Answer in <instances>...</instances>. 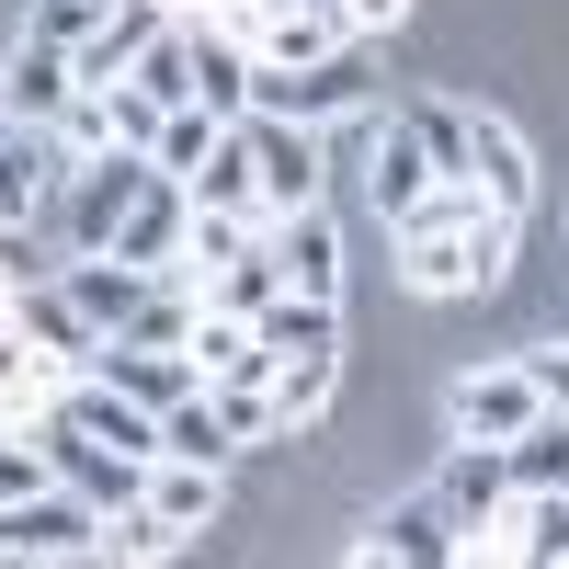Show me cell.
Wrapping results in <instances>:
<instances>
[{
    "label": "cell",
    "mask_w": 569,
    "mask_h": 569,
    "mask_svg": "<svg viewBox=\"0 0 569 569\" xmlns=\"http://www.w3.org/2000/svg\"><path fill=\"white\" fill-rule=\"evenodd\" d=\"M512 206H490V217H467V228H410L399 240V273H410V297H490V284L512 273Z\"/></svg>",
    "instance_id": "6da1fadb"
},
{
    "label": "cell",
    "mask_w": 569,
    "mask_h": 569,
    "mask_svg": "<svg viewBox=\"0 0 569 569\" xmlns=\"http://www.w3.org/2000/svg\"><path fill=\"white\" fill-rule=\"evenodd\" d=\"M46 558H103V501H80L69 479L0 501V569H46Z\"/></svg>",
    "instance_id": "7a4b0ae2"
},
{
    "label": "cell",
    "mask_w": 569,
    "mask_h": 569,
    "mask_svg": "<svg viewBox=\"0 0 569 569\" xmlns=\"http://www.w3.org/2000/svg\"><path fill=\"white\" fill-rule=\"evenodd\" d=\"M149 149H91V160H69V182H58V228H69V251H114V228H126V206L149 194Z\"/></svg>",
    "instance_id": "3957f363"
},
{
    "label": "cell",
    "mask_w": 569,
    "mask_h": 569,
    "mask_svg": "<svg viewBox=\"0 0 569 569\" xmlns=\"http://www.w3.org/2000/svg\"><path fill=\"white\" fill-rule=\"evenodd\" d=\"M12 330H23V342H34V365L46 376H91V365H103V330H91L80 319V297H69V284H12Z\"/></svg>",
    "instance_id": "277c9868"
},
{
    "label": "cell",
    "mask_w": 569,
    "mask_h": 569,
    "mask_svg": "<svg viewBox=\"0 0 569 569\" xmlns=\"http://www.w3.org/2000/svg\"><path fill=\"white\" fill-rule=\"evenodd\" d=\"M251 126V171H262V217H297V206H319V126H297V114H240Z\"/></svg>",
    "instance_id": "5b68a950"
},
{
    "label": "cell",
    "mask_w": 569,
    "mask_h": 569,
    "mask_svg": "<svg viewBox=\"0 0 569 569\" xmlns=\"http://www.w3.org/2000/svg\"><path fill=\"white\" fill-rule=\"evenodd\" d=\"M433 160H421V137H410V114H376L365 126V206H376V228H399L421 194H433Z\"/></svg>",
    "instance_id": "8992f818"
},
{
    "label": "cell",
    "mask_w": 569,
    "mask_h": 569,
    "mask_svg": "<svg viewBox=\"0 0 569 569\" xmlns=\"http://www.w3.org/2000/svg\"><path fill=\"white\" fill-rule=\"evenodd\" d=\"M433 501L456 512V536H490L501 512H512V445H479V433H456V456H445Z\"/></svg>",
    "instance_id": "52a82bcc"
},
{
    "label": "cell",
    "mask_w": 569,
    "mask_h": 569,
    "mask_svg": "<svg viewBox=\"0 0 569 569\" xmlns=\"http://www.w3.org/2000/svg\"><path fill=\"white\" fill-rule=\"evenodd\" d=\"M445 410H456V433H479V445H512V433H525V421H536L547 399H536V376H525V353H512V365H467Z\"/></svg>",
    "instance_id": "ba28073f"
},
{
    "label": "cell",
    "mask_w": 569,
    "mask_h": 569,
    "mask_svg": "<svg viewBox=\"0 0 569 569\" xmlns=\"http://www.w3.org/2000/svg\"><path fill=\"white\" fill-rule=\"evenodd\" d=\"M342 46H353L342 0H273L251 23V69H319V58H342Z\"/></svg>",
    "instance_id": "9c48e42d"
},
{
    "label": "cell",
    "mask_w": 569,
    "mask_h": 569,
    "mask_svg": "<svg viewBox=\"0 0 569 569\" xmlns=\"http://www.w3.org/2000/svg\"><path fill=\"white\" fill-rule=\"evenodd\" d=\"M251 103L262 114H297V126H330V114L365 103V69H353V46L319 58V69H251Z\"/></svg>",
    "instance_id": "30bf717a"
},
{
    "label": "cell",
    "mask_w": 569,
    "mask_h": 569,
    "mask_svg": "<svg viewBox=\"0 0 569 569\" xmlns=\"http://www.w3.org/2000/svg\"><path fill=\"white\" fill-rule=\"evenodd\" d=\"M353 558L376 569V558H410V569H445V558H467V536H456V512L433 501V490H421V501H388V512H376V525L353 536Z\"/></svg>",
    "instance_id": "8fae6325"
},
{
    "label": "cell",
    "mask_w": 569,
    "mask_h": 569,
    "mask_svg": "<svg viewBox=\"0 0 569 569\" xmlns=\"http://www.w3.org/2000/svg\"><path fill=\"white\" fill-rule=\"evenodd\" d=\"M58 284L80 297V319L114 342V330L149 308V284H160V273H149V262H126V251H69V262H58Z\"/></svg>",
    "instance_id": "7c38bea8"
},
{
    "label": "cell",
    "mask_w": 569,
    "mask_h": 569,
    "mask_svg": "<svg viewBox=\"0 0 569 569\" xmlns=\"http://www.w3.org/2000/svg\"><path fill=\"white\" fill-rule=\"evenodd\" d=\"M262 251H273V273L297 284V297H342V228H330V206L273 217V228H262Z\"/></svg>",
    "instance_id": "4fadbf2b"
},
{
    "label": "cell",
    "mask_w": 569,
    "mask_h": 569,
    "mask_svg": "<svg viewBox=\"0 0 569 569\" xmlns=\"http://www.w3.org/2000/svg\"><path fill=\"white\" fill-rule=\"evenodd\" d=\"M80 91V58L58 34H12V69H0V103H12V126H58V103Z\"/></svg>",
    "instance_id": "5bb4252c"
},
{
    "label": "cell",
    "mask_w": 569,
    "mask_h": 569,
    "mask_svg": "<svg viewBox=\"0 0 569 569\" xmlns=\"http://www.w3.org/2000/svg\"><path fill=\"white\" fill-rule=\"evenodd\" d=\"M182 228H194V194H182L171 171H149V194L126 206L114 251H126V262H149V273H171V262H182Z\"/></svg>",
    "instance_id": "9a60e30c"
},
{
    "label": "cell",
    "mask_w": 569,
    "mask_h": 569,
    "mask_svg": "<svg viewBox=\"0 0 569 569\" xmlns=\"http://www.w3.org/2000/svg\"><path fill=\"white\" fill-rule=\"evenodd\" d=\"M467 171H479V194H490V206H512V217L536 206V149H525L501 114H467Z\"/></svg>",
    "instance_id": "2e32d148"
},
{
    "label": "cell",
    "mask_w": 569,
    "mask_h": 569,
    "mask_svg": "<svg viewBox=\"0 0 569 569\" xmlns=\"http://www.w3.org/2000/svg\"><path fill=\"white\" fill-rule=\"evenodd\" d=\"M262 330V353L284 365V353H342V297H297V284H284V297L251 319Z\"/></svg>",
    "instance_id": "e0dca14e"
},
{
    "label": "cell",
    "mask_w": 569,
    "mask_h": 569,
    "mask_svg": "<svg viewBox=\"0 0 569 569\" xmlns=\"http://www.w3.org/2000/svg\"><path fill=\"white\" fill-rule=\"evenodd\" d=\"M91 376H114L126 399H149V410H171V399H194L206 376H194V353H149V342H103V365Z\"/></svg>",
    "instance_id": "ac0fdd59"
},
{
    "label": "cell",
    "mask_w": 569,
    "mask_h": 569,
    "mask_svg": "<svg viewBox=\"0 0 569 569\" xmlns=\"http://www.w3.org/2000/svg\"><path fill=\"white\" fill-rule=\"evenodd\" d=\"M149 501L171 512L182 536H206L217 512H228V467H206V456H160V467H149Z\"/></svg>",
    "instance_id": "d6986e66"
},
{
    "label": "cell",
    "mask_w": 569,
    "mask_h": 569,
    "mask_svg": "<svg viewBox=\"0 0 569 569\" xmlns=\"http://www.w3.org/2000/svg\"><path fill=\"white\" fill-rule=\"evenodd\" d=\"M194 91H206V114H251V46L194 23Z\"/></svg>",
    "instance_id": "ffe728a7"
},
{
    "label": "cell",
    "mask_w": 569,
    "mask_h": 569,
    "mask_svg": "<svg viewBox=\"0 0 569 569\" xmlns=\"http://www.w3.org/2000/svg\"><path fill=\"white\" fill-rule=\"evenodd\" d=\"M182 547H194V536H182V525H171V512H160L149 490H137L126 512H103V558H126V569H149V558H182Z\"/></svg>",
    "instance_id": "44dd1931"
},
{
    "label": "cell",
    "mask_w": 569,
    "mask_h": 569,
    "mask_svg": "<svg viewBox=\"0 0 569 569\" xmlns=\"http://www.w3.org/2000/svg\"><path fill=\"white\" fill-rule=\"evenodd\" d=\"M182 194H194V206H262V171H251V126L240 114H228V137L206 149V171L182 182Z\"/></svg>",
    "instance_id": "7402d4cb"
},
{
    "label": "cell",
    "mask_w": 569,
    "mask_h": 569,
    "mask_svg": "<svg viewBox=\"0 0 569 569\" xmlns=\"http://www.w3.org/2000/svg\"><path fill=\"white\" fill-rule=\"evenodd\" d=\"M512 490H569V410H536L512 433Z\"/></svg>",
    "instance_id": "603a6c76"
},
{
    "label": "cell",
    "mask_w": 569,
    "mask_h": 569,
    "mask_svg": "<svg viewBox=\"0 0 569 569\" xmlns=\"http://www.w3.org/2000/svg\"><path fill=\"white\" fill-rule=\"evenodd\" d=\"M160 456H206V467H228V456H240V433H228L217 399L194 388V399H171V410H160Z\"/></svg>",
    "instance_id": "cb8c5ba5"
},
{
    "label": "cell",
    "mask_w": 569,
    "mask_h": 569,
    "mask_svg": "<svg viewBox=\"0 0 569 569\" xmlns=\"http://www.w3.org/2000/svg\"><path fill=\"white\" fill-rule=\"evenodd\" d=\"M217 137H228V114H206V103H171V114H160V149H149V160H160L171 182H194Z\"/></svg>",
    "instance_id": "d4e9b609"
},
{
    "label": "cell",
    "mask_w": 569,
    "mask_h": 569,
    "mask_svg": "<svg viewBox=\"0 0 569 569\" xmlns=\"http://www.w3.org/2000/svg\"><path fill=\"white\" fill-rule=\"evenodd\" d=\"M330 388H342V353H284V365H273V399H284V421H297V433L330 410Z\"/></svg>",
    "instance_id": "484cf974"
},
{
    "label": "cell",
    "mask_w": 569,
    "mask_h": 569,
    "mask_svg": "<svg viewBox=\"0 0 569 569\" xmlns=\"http://www.w3.org/2000/svg\"><path fill=\"white\" fill-rule=\"evenodd\" d=\"M273 297H284L273 251H240V262H217V273H206V308H240V319H262Z\"/></svg>",
    "instance_id": "4316f807"
},
{
    "label": "cell",
    "mask_w": 569,
    "mask_h": 569,
    "mask_svg": "<svg viewBox=\"0 0 569 569\" xmlns=\"http://www.w3.org/2000/svg\"><path fill=\"white\" fill-rule=\"evenodd\" d=\"M137 91H160V103H206V91H194V23H160V46L137 58Z\"/></svg>",
    "instance_id": "83f0119b"
},
{
    "label": "cell",
    "mask_w": 569,
    "mask_h": 569,
    "mask_svg": "<svg viewBox=\"0 0 569 569\" xmlns=\"http://www.w3.org/2000/svg\"><path fill=\"white\" fill-rule=\"evenodd\" d=\"M410 137H421V160H433L445 182H479L467 171V103H410Z\"/></svg>",
    "instance_id": "f1b7e54d"
},
{
    "label": "cell",
    "mask_w": 569,
    "mask_h": 569,
    "mask_svg": "<svg viewBox=\"0 0 569 569\" xmlns=\"http://www.w3.org/2000/svg\"><path fill=\"white\" fill-rule=\"evenodd\" d=\"M46 137H58L69 160H91V149H126V137H114V91H69V103H58V126H46Z\"/></svg>",
    "instance_id": "f546056e"
},
{
    "label": "cell",
    "mask_w": 569,
    "mask_h": 569,
    "mask_svg": "<svg viewBox=\"0 0 569 569\" xmlns=\"http://www.w3.org/2000/svg\"><path fill=\"white\" fill-rule=\"evenodd\" d=\"M467 217H490V194H479V182H433V194L399 217V240H410V228H467Z\"/></svg>",
    "instance_id": "4dcf8cb0"
},
{
    "label": "cell",
    "mask_w": 569,
    "mask_h": 569,
    "mask_svg": "<svg viewBox=\"0 0 569 569\" xmlns=\"http://www.w3.org/2000/svg\"><path fill=\"white\" fill-rule=\"evenodd\" d=\"M103 12H114V0H34V12H23V34H58V46H80Z\"/></svg>",
    "instance_id": "1f68e13d"
},
{
    "label": "cell",
    "mask_w": 569,
    "mask_h": 569,
    "mask_svg": "<svg viewBox=\"0 0 569 569\" xmlns=\"http://www.w3.org/2000/svg\"><path fill=\"white\" fill-rule=\"evenodd\" d=\"M525 376H536L547 410H569V342H525Z\"/></svg>",
    "instance_id": "d6a6232c"
},
{
    "label": "cell",
    "mask_w": 569,
    "mask_h": 569,
    "mask_svg": "<svg viewBox=\"0 0 569 569\" xmlns=\"http://www.w3.org/2000/svg\"><path fill=\"white\" fill-rule=\"evenodd\" d=\"M342 23H353V46H365V34H399L410 0H342Z\"/></svg>",
    "instance_id": "836d02e7"
},
{
    "label": "cell",
    "mask_w": 569,
    "mask_h": 569,
    "mask_svg": "<svg viewBox=\"0 0 569 569\" xmlns=\"http://www.w3.org/2000/svg\"><path fill=\"white\" fill-rule=\"evenodd\" d=\"M160 12H171V23H194V12H217V0H160Z\"/></svg>",
    "instance_id": "e575fe53"
},
{
    "label": "cell",
    "mask_w": 569,
    "mask_h": 569,
    "mask_svg": "<svg viewBox=\"0 0 569 569\" xmlns=\"http://www.w3.org/2000/svg\"><path fill=\"white\" fill-rule=\"evenodd\" d=\"M0 137H12V103H0Z\"/></svg>",
    "instance_id": "d590c367"
},
{
    "label": "cell",
    "mask_w": 569,
    "mask_h": 569,
    "mask_svg": "<svg viewBox=\"0 0 569 569\" xmlns=\"http://www.w3.org/2000/svg\"><path fill=\"white\" fill-rule=\"evenodd\" d=\"M262 12H273V0H262Z\"/></svg>",
    "instance_id": "8d00e7d4"
}]
</instances>
